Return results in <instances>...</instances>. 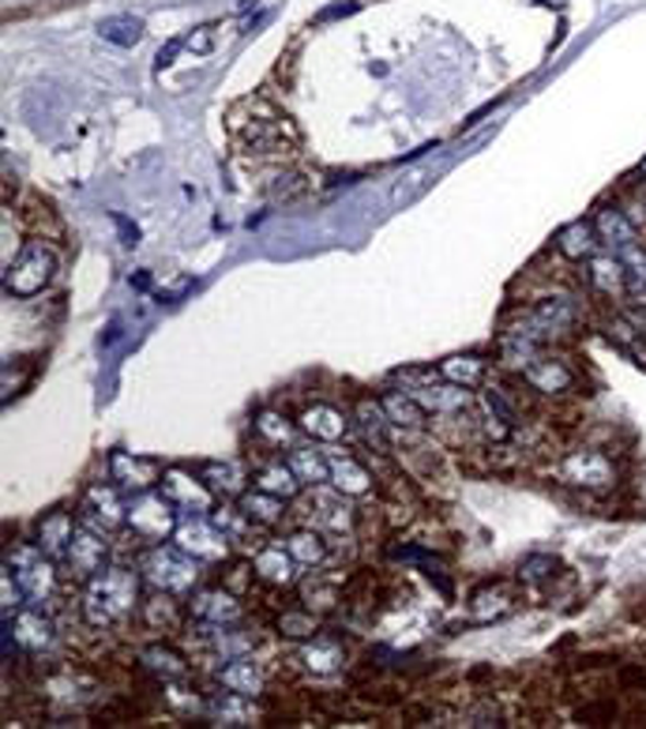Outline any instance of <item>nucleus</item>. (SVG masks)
<instances>
[{"label": "nucleus", "instance_id": "nucleus-20", "mask_svg": "<svg viewBox=\"0 0 646 729\" xmlns=\"http://www.w3.org/2000/svg\"><path fill=\"white\" fill-rule=\"evenodd\" d=\"M297 426H301V432H309L312 440H323V444H335V440H343V437H346L350 421H346V414L338 410V406H331V403H312V406H304V410H301Z\"/></svg>", "mask_w": 646, "mask_h": 729}, {"label": "nucleus", "instance_id": "nucleus-18", "mask_svg": "<svg viewBox=\"0 0 646 729\" xmlns=\"http://www.w3.org/2000/svg\"><path fill=\"white\" fill-rule=\"evenodd\" d=\"M586 283H590V290L601 294V298H620V294H627L624 260H620L617 252H594V256L586 260Z\"/></svg>", "mask_w": 646, "mask_h": 729}, {"label": "nucleus", "instance_id": "nucleus-6", "mask_svg": "<svg viewBox=\"0 0 646 729\" xmlns=\"http://www.w3.org/2000/svg\"><path fill=\"white\" fill-rule=\"evenodd\" d=\"M4 290L15 294V298H34V294H41L49 286V278H53L57 271V252L49 249V244L34 241L27 249L20 252V256L12 260V264L4 267Z\"/></svg>", "mask_w": 646, "mask_h": 729}, {"label": "nucleus", "instance_id": "nucleus-10", "mask_svg": "<svg viewBox=\"0 0 646 729\" xmlns=\"http://www.w3.org/2000/svg\"><path fill=\"white\" fill-rule=\"evenodd\" d=\"M162 463L143 459L132 452H109V481L121 486L124 493H147V489L162 486Z\"/></svg>", "mask_w": 646, "mask_h": 729}, {"label": "nucleus", "instance_id": "nucleus-3", "mask_svg": "<svg viewBox=\"0 0 646 729\" xmlns=\"http://www.w3.org/2000/svg\"><path fill=\"white\" fill-rule=\"evenodd\" d=\"M143 579L155 590H169V595H192L200 583V561L184 553L181 546H151V553L143 557Z\"/></svg>", "mask_w": 646, "mask_h": 729}, {"label": "nucleus", "instance_id": "nucleus-24", "mask_svg": "<svg viewBox=\"0 0 646 729\" xmlns=\"http://www.w3.org/2000/svg\"><path fill=\"white\" fill-rule=\"evenodd\" d=\"M218 684L237 692V696L256 700L263 696V689H267V677H263V669L252 662L249 655H237V658H226V666L218 669Z\"/></svg>", "mask_w": 646, "mask_h": 729}, {"label": "nucleus", "instance_id": "nucleus-40", "mask_svg": "<svg viewBox=\"0 0 646 729\" xmlns=\"http://www.w3.org/2000/svg\"><path fill=\"white\" fill-rule=\"evenodd\" d=\"M98 34L109 41V46L132 49V46H140V38H143V20H135V15H109V20L98 23Z\"/></svg>", "mask_w": 646, "mask_h": 729}, {"label": "nucleus", "instance_id": "nucleus-15", "mask_svg": "<svg viewBox=\"0 0 646 729\" xmlns=\"http://www.w3.org/2000/svg\"><path fill=\"white\" fill-rule=\"evenodd\" d=\"M518 590L515 583H484L470 595V624H492L504 621L507 613H515Z\"/></svg>", "mask_w": 646, "mask_h": 729}, {"label": "nucleus", "instance_id": "nucleus-26", "mask_svg": "<svg viewBox=\"0 0 646 729\" xmlns=\"http://www.w3.org/2000/svg\"><path fill=\"white\" fill-rule=\"evenodd\" d=\"M301 666L309 669L312 677H331L338 673V669L346 666V650L338 640H331V635H312V640H304V650H301Z\"/></svg>", "mask_w": 646, "mask_h": 729}, {"label": "nucleus", "instance_id": "nucleus-54", "mask_svg": "<svg viewBox=\"0 0 646 729\" xmlns=\"http://www.w3.org/2000/svg\"><path fill=\"white\" fill-rule=\"evenodd\" d=\"M639 177H646V158H643V163H639Z\"/></svg>", "mask_w": 646, "mask_h": 729}, {"label": "nucleus", "instance_id": "nucleus-37", "mask_svg": "<svg viewBox=\"0 0 646 729\" xmlns=\"http://www.w3.org/2000/svg\"><path fill=\"white\" fill-rule=\"evenodd\" d=\"M286 549H290V557L301 567H320L327 561V541H323V530H316V527L294 530L290 538H286Z\"/></svg>", "mask_w": 646, "mask_h": 729}, {"label": "nucleus", "instance_id": "nucleus-13", "mask_svg": "<svg viewBox=\"0 0 646 729\" xmlns=\"http://www.w3.org/2000/svg\"><path fill=\"white\" fill-rule=\"evenodd\" d=\"M109 534L101 530H91V527H75L72 534V546H68L64 561H68V572L75 575V579H91V575L101 572V564H106L109 557Z\"/></svg>", "mask_w": 646, "mask_h": 729}, {"label": "nucleus", "instance_id": "nucleus-30", "mask_svg": "<svg viewBox=\"0 0 646 729\" xmlns=\"http://www.w3.org/2000/svg\"><path fill=\"white\" fill-rule=\"evenodd\" d=\"M72 534H75L72 512H49V515H41L38 519V534H34V541L41 546V553L64 557L68 546H72Z\"/></svg>", "mask_w": 646, "mask_h": 729}, {"label": "nucleus", "instance_id": "nucleus-39", "mask_svg": "<svg viewBox=\"0 0 646 729\" xmlns=\"http://www.w3.org/2000/svg\"><path fill=\"white\" fill-rule=\"evenodd\" d=\"M301 598H304V606H309L312 613H327V609H335L338 601H343V587H338L335 575H331V579H323V575H312L309 583H301Z\"/></svg>", "mask_w": 646, "mask_h": 729}, {"label": "nucleus", "instance_id": "nucleus-2", "mask_svg": "<svg viewBox=\"0 0 646 729\" xmlns=\"http://www.w3.org/2000/svg\"><path fill=\"white\" fill-rule=\"evenodd\" d=\"M4 567H12L15 583H20L23 598H27L31 606H46V601H53L57 590H61V575H57L53 567V557L41 553L38 541H20V546L8 549Z\"/></svg>", "mask_w": 646, "mask_h": 729}, {"label": "nucleus", "instance_id": "nucleus-5", "mask_svg": "<svg viewBox=\"0 0 646 729\" xmlns=\"http://www.w3.org/2000/svg\"><path fill=\"white\" fill-rule=\"evenodd\" d=\"M557 478L572 489H583V493H606L617 486V466L598 447H575L560 459Z\"/></svg>", "mask_w": 646, "mask_h": 729}, {"label": "nucleus", "instance_id": "nucleus-32", "mask_svg": "<svg viewBox=\"0 0 646 729\" xmlns=\"http://www.w3.org/2000/svg\"><path fill=\"white\" fill-rule=\"evenodd\" d=\"M440 380H447V384H458V387H481L484 377H489V361L478 358V354H452V358L440 361Z\"/></svg>", "mask_w": 646, "mask_h": 729}, {"label": "nucleus", "instance_id": "nucleus-53", "mask_svg": "<svg viewBox=\"0 0 646 729\" xmlns=\"http://www.w3.org/2000/svg\"><path fill=\"white\" fill-rule=\"evenodd\" d=\"M538 4H546V8H564L567 0H538Z\"/></svg>", "mask_w": 646, "mask_h": 729}, {"label": "nucleus", "instance_id": "nucleus-9", "mask_svg": "<svg viewBox=\"0 0 646 729\" xmlns=\"http://www.w3.org/2000/svg\"><path fill=\"white\" fill-rule=\"evenodd\" d=\"M162 493H166L169 504L177 507V512L184 515H203L215 507V493H211V486L200 478V474H189V470H166L162 474Z\"/></svg>", "mask_w": 646, "mask_h": 729}, {"label": "nucleus", "instance_id": "nucleus-19", "mask_svg": "<svg viewBox=\"0 0 646 729\" xmlns=\"http://www.w3.org/2000/svg\"><path fill=\"white\" fill-rule=\"evenodd\" d=\"M297 567L301 564L290 557V549L275 546V541H271V546H260L256 557H252V572H256V579L267 583V587H294Z\"/></svg>", "mask_w": 646, "mask_h": 729}, {"label": "nucleus", "instance_id": "nucleus-33", "mask_svg": "<svg viewBox=\"0 0 646 729\" xmlns=\"http://www.w3.org/2000/svg\"><path fill=\"white\" fill-rule=\"evenodd\" d=\"M286 463H290V470L297 474V481L301 486H323V481H331V459L323 452H316V447H301L294 444L290 455H286Z\"/></svg>", "mask_w": 646, "mask_h": 729}, {"label": "nucleus", "instance_id": "nucleus-43", "mask_svg": "<svg viewBox=\"0 0 646 729\" xmlns=\"http://www.w3.org/2000/svg\"><path fill=\"white\" fill-rule=\"evenodd\" d=\"M617 256L624 260V267H627V294L646 298V249L643 244H632V249L617 252Z\"/></svg>", "mask_w": 646, "mask_h": 729}, {"label": "nucleus", "instance_id": "nucleus-11", "mask_svg": "<svg viewBox=\"0 0 646 729\" xmlns=\"http://www.w3.org/2000/svg\"><path fill=\"white\" fill-rule=\"evenodd\" d=\"M4 629L12 635L15 647L27 650V655H46V650L57 643V629H53V621L41 613V606L20 609L12 621H4Z\"/></svg>", "mask_w": 646, "mask_h": 729}, {"label": "nucleus", "instance_id": "nucleus-44", "mask_svg": "<svg viewBox=\"0 0 646 729\" xmlns=\"http://www.w3.org/2000/svg\"><path fill=\"white\" fill-rule=\"evenodd\" d=\"M95 718H98L101 726H121V722H132L135 707H132L129 700H117V703H106V707H98Z\"/></svg>", "mask_w": 646, "mask_h": 729}, {"label": "nucleus", "instance_id": "nucleus-4", "mask_svg": "<svg viewBox=\"0 0 646 729\" xmlns=\"http://www.w3.org/2000/svg\"><path fill=\"white\" fill-rule=\"evenodd\" d=\"M177 507L169 504L166 493H155V489H147V493H132L129 500V530L132 538L140 541V546H162V541H169L177 534Z\"/></svg>", "mask_w": 646, "mask_h": 729}, {"label": "nucleus", "instance_id": "nucleus-17", "mask_svg": "<svg viewBox=\"0 0 646 729\" xmlns=\"http://www.w3.org/2000/svg\"><path fill=\"white\" fill-rule=\"evenodd\" d=\"M590 223L598 230V241L609 244V252H624L632 244H639V223L624 207H598V215Z\"/></svg>", "mask_w": 646, "mask_h": 729}, {"label": "nucleus", "instance_id": "nucleus-31", "mask_svg": "<svg viewBox=\"0 0 646 729\" xmlns=\"http://www.w3.org/2000/svg\"><path fill=\"white\" fill-rule=\"evenodd\" d=\"M598 230H594V223H567L564 230L557 234V252L564 260H572V264H583V260H590L594 252H598Z\"/></svg>", "mask_w": 646, "mask_h": 729}, {"label": "nucleus", "instance_id": "nucleus-34", "mask_svg": "<svg viewBox=\"0 0 646 729\" xmlns=\"http://www.w3.org/2000/svg\"><path fill=\"white\" fill-rule=\"evenodd\" d=\"M241 512L249 515L256 527H278L286 519V500L283 497H271L263 489L252 486L249 493H241Z\"/></svg>", "mask_w": 646, "mask_h": 729}, {"label": "nucleus", "instance_id": "nucleus-8", "mask_svg": "<svg viewBox=\"0 0 646 729\" xmlns=\"http://www.w3.org/2000/svg\"><path fill=\"white\" fill-rule=\"evenodd\" d=\"M174 541H177V546H181L189 557H195L200 564L226 561L229 546H234V541H229L226 534H223V527H218L215 519H203V515H189V519L177 523Z\"/></svg>", "mask_w": 646, "mask_h": 729}, {"label": "nucleus", "instance_id": "nucleus-28", "mask_svg": "<svg viewBox=\"0 0 646 729\" xmlns=\"http://www.w3.org/2000/svg\"><path fill=\"white\" fill-rule=\"evenodd\" d=\"M200 478L211 486V493L215 497H237L241 500V493H249V470H244L241 463L234 459H223V463H203L200 466Z\"/></svg>", "mask_w": 646, "mask_h": 729}, {"label": "nucleus", "instance_id": "nucleus-23", "mask_svg": "<svg viewBox=\"0 0 646 729\" xmlns=\"http://www.w3.org/2000/svg\"><path fill=\"white\" fill-rule=\"evenodd\" d=\"M354 418H357V426H361L364 440H369L376 452H384V455L395 452V426H391V418L384 414V406H380V398L376 403H372V398H357Z\"/></svg>", "mask_w": 646, "mask_h": 729}, {"label": "nucleus", "instance_id": "nucleus-46", "mask_svg": "<svg viewBox=\"0 0 646 729\" xmlns=\"http://www.w3.org/2000/svg\"><path fill=\"white\" fill-rule=\"evenodd\" d=\"M304 189H309L304 177L286 174V177H278V184H271V200H297V196H304Z\"/></svg>", "mask_w": 646, "mask_h": 729}, {"label": "nucleus", "instance_id": "nucleus-38", "mask_svg": "<svg viewBox=\"0 0 646 729\" xmlns=\"http://www.w3.org/2000/svg\"><path fill=\"white\" fill-rule=\"evenodd\" d=\"M256 489L271 497H283V500H294L301 493V481H297V474L290 470V463H267L256 470Z\"/></svg>", "mask_w": 646, "mask_h": 729}, {"label": "nucleus", "instance_id": "nucleus-42", "mask_svg": "<svg viewBox=\"0 0 646 729\" xmlns=\"http://www.w3.org/2000/svg\"><path fill=\"white\" fill-rule=\"evenodd\" d=\"M557 572H560L557 557H552V553H534V557H526V561L518 564V583H523V587H541V583L557 579Z\"/></svg>", "mask_w": 646, "mask_h": 729}, {"label": "nucleus", "instance_id": "nucleus-50", "mask_svg": "<svg viewBox=\"0 0 646 729\" xmlns=\"http://www.w3.org/2000/svg\"><path fill=\"white\" fill-rule=\"evenodd\" d=\"M624 316L632 320L635 327H639V332L646 335V301H639V304H632V309H624Z\"/></svg>", "mask_w": 646, "mask_h": 729}, {"label": "nucleus", "instance_id": "nucleus-35", "mask_svg": "<svg viewBox=\"0 0 646 729\" xmlns=\"http://www.w3.org/2000/svg\"><path fill=\"white\" fill-rule=\"evenodd\" d=\"M207 715L223 726H252L256 718V707H252L249 696H237V692H223V696H211L207 700Z\"/></svg>", "mask_w": 646, "mask_h": 729}, {"label": "nucleus", "instance_id": "nucleus-16", "mask_svg": "<svg viewBox=\"0 0 646 729\" xmlns=\"http://www.w3.org/2000/svg\"><path fill=\"white\" fill-rule=\"evenodd\" d=\"M523 380L534 387L538 395H567L575 387V369L567 361L560 358H546V354H538L530 364L523 369Z\"/></svg>", "mask_w": 646, "mask_h": 729}, {"label": "nucleus", "instance_id": "nucleus-45", "mask_svg": "<svg viewBox=\"0 0 646 729\" xmlns=\"http://www.w3.org/2000/svg\"><path fill=\"white\" fill-rule=\"evenodd\" d=\"M613 718H617L613 703H590V707L575 710V722L579 726H606V722H613Z\"/></svg>", "mask_w": 646, "mask_h": 729}, {"label": "nucleus", "instance_id": "nucleus-29", "mask_svg": "<svg viewBox=\"0 0 646 729\" xmlns=\"http://www.w3.org/2000/svg\"><path fill=\"white\" fill-rule=\"evenodd\" d=\"M331 459V486L338 489L343 497H364L372 493L376 478L369 474V466L357 463L354 455H327Z\"/></svg>", "mask_w": 646, "mask_h": 729}, {"label": "nucleus", "instance_id": "nucleus-1", "mask_svg": "<svg viewBox=\"0 0 646 729\" xmlns=\"http://www.w3.org/2000/svg\"><path fill=\"white\" fill-rule=\"evenodd\" d=\"M140 609V575L132 567H101L83 590V621L91 629H113Z\"/></svg>", "mask_w": 646, "mask_h": 729}, {"label": "nucleus", "instance_id": "nucleus-36", "mask_svg": "<svg viewBox=\"0 0 646 729\" xmlns=\"http://www.w3.org/2000/svg\"><path fill=\"white\" fill-rule=\"evenodd\" d=\"M252 429H256V437L267 447H294L297 432H301V426H294V421L283 418L278 410H260L256 418H252Z\"/></svg>", "mask_w": 646, "mask_h": 729}, {"label": "nucleus", "instance_id": "nucleus-27", "mask_svg": "<svg viewBox=\"0 0 646 729\" xmlns=\"http://www.w3.org/2000/svg\"><path fill=\"white\" fill-rule=\"evenodd\" d=\"M380 406H384V414L391 418V426L395 429L421 432L424 421H429V410H424V406L406 392V387H387V392L380 395Z\"/></svg>", "mask_w": 646, "mask_h": 729}, {"label": "nucleus", "instance_id": "nucleus-22", "mask_svg": "<svg viewBox=\"0 0 646 729\" xmlns=\"http://www.w3.org/2000/svg\"><path fill=\"white\" fill-rule=\"evenodd\" d=\"M140 617L151 632H162V635L181 632L184 624L181 601H177V595H169V590H151V595L140 601Z\"/></svg>", "mask_w": 646, "mask_h": 729}, {"label": "nucleus", "instance_id": "nucleus-41", "mask_svg": "<svg viewBox=\"0 0 646 729\" xmlns=\"http://www.w3.org/2000/svg\"><path fill=\"white\" fill-rule=\"evenodd\" d=\"M278 632L286 635V640H312V635L320 632V621L316 613H312L309 606L304 609H286V613H278Z\"/></svg>", "mask_w": 646, "mask_h": 729}, {"label": "nucleus", "instance_id": "nucleus-49", "mask_svg": "<svg viewBox=\"0 0 646 729\" xmlns=\"http://www.w3.org/2000/svg\"><path fill=\"white\" fill-rule=\"evenodd\" d=\"M181 49H184V41H166V49H158V57H155V68H158V72H162V68L174 64V57L181 53Z\"/></svg>", "mask_w": 646, "mask_h": 729}, {"label": "nucleus", "instance_id": "nucleus-51", "mask_svg": "<svg viewBox=\"0 0 646 729\" xmlns=\"http://www.w3.org/2000/svg\"><path fill=\"white\" fill-rule=\"evenodd\" d=\"M350 12H357V4H335V8H327L320 20H335V15H350Z\"/></svg>", "mask_w": 646, "mask_h": 729}, {"label": "nucleus", "instance_id": "nucleus-25", "mask_svg": "<svg viewBox=\"0 0 646 729\" xmlns=\"http://www.w3.org/2000/svg\"><path fill=\"white\" fill-rule=\"evenodd\" d=\"M309 500L316 504V512H309L312 527L316 530H331V534H350L354 530V507L343 504V493L331 497V493H323L320 486H312Z\"/></svg>", "mask_w": 646, "mask_h": 729}, {"label": "nucleus", "instance_id": "nucleus-21", "mask_svg": "<svg viewBox=\"0 0 646 729\" xmlns=\"http://www.w3.org/2000/svg\"><path fill=\"white\" fill-rule=\"evenodd\" d=\"M140 666L155 677L158 684H184L189 681V662H184L181 650L166 647V643H151V647L140 650Z\"/></svg>", "mask_w": 646, "mask_h": 729}, {"label": "nucleus", "instance_id": "nucleus-47", "mask_svg": "<svg viewBox=\"0 0 646 729\" xmlns=\"http://www.w3.org/2000/svg\"><path fill=\"white\" fill-rule=\"evenodd\" d=\"M184 49H192V53H211V49H215V23L195 27L189 38H184Z\"/></svg>", "mask_w": 646, "mask_h": 729}, {"label": "nucleus", "instance_id": "nucleus-52", "mask_svg": "<svg viewBox=\"0 0 646 729\" xmlns=\"http://www.w3.org/2000/svg\"><path fill=\"white\" fill-rule=\"evenodd\" d=\"M117 226H121V234H124V244H135V237L140 234H135V226H129V218L117 215Z\"/></svg>", "mask_w": 646, "mask_h": 729}, {"label": "nucleus", "instance_id": "nucleus-12", "mask_svg": "<svg viewBox=\"0 0 646 729\" xmlns=\"http://www.w3.org/2000/svg\"><path fill=\"white\" fill-rule=\"evenodd\" d=\"M189 613L200 624H207V629H226V624H241L244 606H241V595H234L229 587H211V590H200V595L189 601Z\"/></svg>", "mask_w": 646, "mask_h": 729}, {"label": "nucleus", "instance_id": "nucleus-48", "mask_svg": "<svg viewBox=\"0 0 646 729\" xmlns=\"http://www.w3.org/2000/svg\"><path fill=\"white\" fill-rule=\"evenodd\" d=\"M252 575H256L252 572V564H234L229 567V575L223 579V587H229L234 595H244V583H252Z\"/></svg>", "mask_w": 646, "mask_h": 729}, {"label": "nucleus", "instance_id": "nucleus-14", "mask_svg": "<svg viewBox=\"0 0 646 729\" xmlns=\"http://www.w3.org/2000/svg\"><path fill=\"white\" fill-rule=\"evenodd\" d=\"M406 384H410V395L418 398V403L424 406V410H432V414H440V418H444V414H458V410H466V406L474 403L470 398V387H458V384H429V380L424 377H410V372H406Z\"/></svg>", "mask_w": 646, "mask_h": 729}, {"label": "nucleus", "instance_id": "nucleus-7", "mask_svg": "<svg viewBox=\"0 0 646 729\" xmlns=\"http://www.w3.org/2000/svg\"><path fill=\"white\" fill-rule=\"evenodd\" d=\"M124 489L113 486V481H95V486L83 493L80 500V523L91 530L101 534H117L121 527H129V500L121 497Z\"/></svg>", "mask_w": 646, "mask_h": 729}]
</instances>
